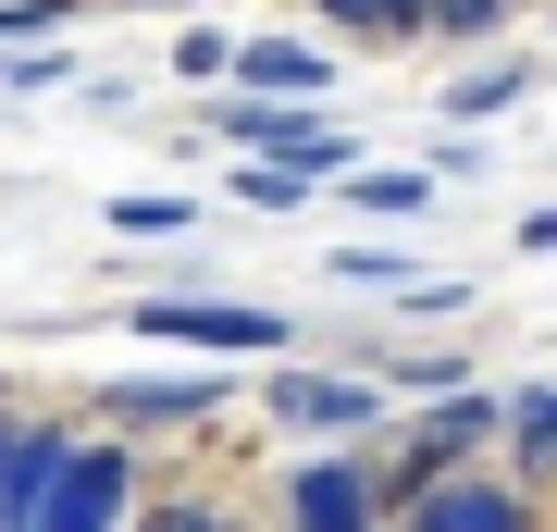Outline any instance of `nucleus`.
Returning a JSON list of instances; mask_svg holds the SVG:
<instances>
[{
	"label": "nucleus",
	"mask_w": 557,
	"mask_h": 532,
	"mask_svg": "<svg viewBox=\"0 0 557 532\" xmlns=\"http://www.w3.org/2000/svg\"><path fill=\"white\" fill-rule=\"evenodd\" d=\"M273 421L285 434H335V421H359V434H372V384H273Z\"/></svg>",
	"instance_id": "8"
},
{
	"label": "nucleus",
	"mask_w": 557,
	"mask_h": 532,
	"mask_svg": "<svg viewBox=\"0 0 557 532\" xmlns=\"http://www.w3.org/2000/svg\"><path fill=\"white\" fill-rule=\"evenodd\" d=\"M112 520H124V458L112 446H75L62 483H50V508H38V532H112Z\"/></svg>",
	"instance_id": "3"
},
{
	"label": "nucleus",
	"mask_w": 557,
	"mask_h": 532,
	"mask_svg": "<svg viewBox=\"0 0 557 532\" xmlns=\"http://www.w3.org/2000/svg\"><path fill=\"white\" fill-rule=\"evenodd\" d=\"M112 409H124V421H199L211 384H112Z\"/></svg>",
	"instance_id": "11"
},
{
	"label": "nucleus",
	"mask_w": 557,
	"mask_h": 532,
	"mask_svg": "<svg viewBox=\"0 0 557 532\" xmlns=\"http://www.w3.org/2000/svg\"><path fill=\"white\" fill-rule=\"evenodd\" d=\"M248 75V99H310L322 87V50H298V38H248V50H223Z\"/></svg>",
	"instance_id": "9"
},
{
	"label": "nucleus",
	"mask_w": 557,
	"mask_h": 532,
	"mask_svg": "<svg viewBox=\"0 0 557 532\" xmlns=\"http://www.w3.org/2000/svg\"><path fill=\"white\" fill-rule=\"evenodd\" d=\"M483 434H496V409H483V396L458 384L446 409H421V421H409V471H421V483H446V458H471Z\"/></svg>",
	"instance_id": "7"
},
{
	"label": "nucleus",
	"mask_w": 557,
	"mask_h": 532,
	"mask_svg": "<svg viewBox=\"0 0 557 532\" xmlns=\"http://www.w3.org/2000/svg\"><path fill=\"white\" fill-rule=\"evenodd\" d=\"M62 434H0V532H38V508H50V483H62Z\"/></svg>",
	"instance_id": "5"
},
{
	"label": "nucleus",
	"mask_w": 557,
	"mask_h": 532,
	"mask_svg": "<svg viewBox=\"0 0 557 532\" xmlns=\"http://www.w3.org/2000/svg\"><path fill=\"white\" fill-rule=\"evenodd\" d=\"M298 532H372V471L359 458H310L298 471Z\"/></svg>",
	"instance_id": "6"
},
{
	"label": "nucleus",
	"mask_w": 557,
	"mask_h": 532,
	"mask_svg": "<svg viewBox=\"0 0 557 532\" xmlns=\"http://www.w3.org/2000/svg\"><path fill=\"white\" fill-rule=\"evenodd\" d=\"M409 532H533V508H520L508 483L458 471V483H421V495H409Z\"/></svg>",
	"instance_id": "4"
},
{
	"label": "nucleus",
	"mask_w": 557,
	"mask_h": 532,
	"mask_svg": "<svg viewBox=\"0 0 557 532\" xmlns=\"http://www.w3.org/2000/svg\"><path fill=\"white\" fill-rule=\"evenodd\" d=\"M496 421H508V446H520V458H557V396H545V384H533V396H508Z\"/></svg>",
	"instance_id": "12"
},
{
	"label": "nucleus",
	"mask_w": 557,
	"mask_h": 532,
	"mask_svg": "<svg viewBox=\"0 0 557 532\" xmlns=\"http://www.w3.org/2000/svg\"><path fill=\"white\" fill-rule=\"evenodd\" d=\"M508 99H520V62H496V75H471V87L446 99V112H508Z\"/></svg>",
	"instance_id": "14"
},
{
	"label": "nucleus",
	"mask_w": 557,
	"mask_h": 532,
	"mask_svg": "<svg viewBox=\"0 0 557 532\" xmlns=\"http://www.w3.org/2000/svg\"><path fill=\"white\" fill-rule=\"evenodd\" d=\"M124 236H186V198H112Z\"/></svg>",
	"instance_id": "13"
},
{
	"label": "nucleus",
	"mask_w": 557,
	"mask_h": 532,
	"mask_svg": "<svg viewBox=\"0 0 557 532\" xmlns=\"http://www.w3.org/2000/svg\"><path fill=\"white\" fill-rule=\"evenodd\" d=\"M508 13H520V0H508Z\"/></svg>",
	"instance_id": "17"
},
{
	"label": "nucleus",
	"mask_w": 557,
	"mask_h": 532,
	"mask_svg": "<svg viewBox=\"0 0 557 532\" xmlns=\"http://www.w3.org/2000/svg\"><path fill=\"white\" fill-rule=\"evenodd\" d=\"M496 13H508V0H421V25H458V38H483Z\"/></svg>",
	"instance_id": "15"
},
{
	"label": "nucleus",
	"mask_w": 557,
	"mask_h": 532,
	"mask_svg": "<svg viewBox=\"0 0 557 532\" xmlns=\"http://www.w3.org/2000/svg\"><path fill=\"white\" fill-rule=\"evenodd\" d=\"M137 335H174V347H211V359H248V347H285L273 310H223V297H149Z\"/></svg>",
	"instance_id": "2"
},
{
	"label": "nucleus",
	"mask_w": 557,
	"mask_h": 532,
	"mask_svg": "<svg viewBox=\"0 0 557 532\" xmlns=\"http://www.w3.org/2000/svg\"><path fill=\"white\" fill-rule=\"evenodd\" d=\"M223 137H236V149L260 161V174H298V186H310V174H335V161H347V137H335V124L310 112V99H248V112L223 124Z\"/></svg>",
	"instance_id": "1"
},
{
	"label": "nucleus",
	"mask_w": 557,
	"mask_h": 532,
	"mask_svg": "<svg viewBox=\"0 0 557 532\" xmlns=\"http://www.w3.org/2000/svg\"><path fill=\"white\" fill-rule=\"evenodd\" d=\"M335 25H359L372 50H397V38H421V0H322Z\"/></svg>",
	"instance_id": "10"
},
{
	"label": "nucleus",
	"mask_w": 557,
	"mask_h": 532,
	"mask_svg": "<svg viewBox=\"0 0 557 532\" xmlns=\"http://www.w3.org/2000/svg\"><path fill=\"white\" fill-rule=\"evenodd\" d=\"M149 532H236V520H223V508H161Z\"/></svg>",
	"instance_id": "16"
}]
</instances>
